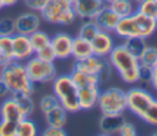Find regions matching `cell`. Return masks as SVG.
<instances>
[{"label":"cell","instance_id":"6da1fadb","mask_svg":"<svg viewBox=\"0 0 157 136\" xmlns=\"http://www.w3.org/2000/svg\"><path fill=\"white\" fill-rule=\"evenodd\" d=\"M157 29V21L155 17H148L139 11L121 17L114 28V33L124 39L128 38H144L147 39Z\"/></svg>","mask_w":157,"mask_h":136},{"label":"cell","instance_id":"7a4b0ae2","mask_svg":"<svg viewBox=\"0 0 157 136\" xmlns=\"http://www.w3.org/2000/svg\"><path fill=\"white\" fill-rule=\"evenodd\" d=\"M107 60L112 69L117 71L123 82L128 85H135L139 82L140 61L139 58L132 55L124 44L114 45L113 50L107 56Z\"/></svg>","mask_w":157,"mask_h":136},{"label":"cell","instance_id":"3957f363","mask_svg":"<svg viewBox=\"0 0 157 136\" xmlns=\"http://www.w3.org/2000/svg\"><path fill=\"white\" fill-rule=\"evenodd\" d=\"M0 78L6 82L11 93H25L32 96L34 92V83L29 80L25 62L22 61L11 59L2 64L0 66Z\"/></svg>","mask_w":157,"mask_h":136},{"label":"cell","instance_id":"277c9868","mask_svg":"<svg viewBox=\"0 0 157 136\" xmlns=\"http://www.w3.org/2000/svg\"><path fill=\"white\" fill-rule=\"evenodd\" d=\"M77 89L70 75H60L53 80V94L67 113H77L80 110Z\"/></svg>","mask_w":157,"mask_h":136},{"label":"cell","instance_id":"5b68a950","mask_svg":"<svg viewBox=\"0 0 157 136\" xmlns=\"http://www.w3.org/2000/svg\"><path fill=\"white\" fill-rule=\"evenodd\" d=\"M39 12L40 17L52 25L70 26L76 18L72 5L66 0H48Z\"/></svg>","mask_w":157,"mask_h":136},{"label":"cell","instance_id":"8992f818","mask_svg":"<svg viewBox=\"0 0 157 136\" xmlns=\"http://www.w3.org/2000/svg\"><path fill=\"white\" fill-rule=\"evenodd\" d=\"M97 107L102 114H123L126 110V91L119 87L101 91Z\"/></svg>","mask_w":157,"mask_h":136},{"label":"cell","instance_id":"52a82bcc","mask_svg":"<svg viewBox=\"0 0 157 136\" xmlns=\"http://www.w3.org/2000/svg\"><path fill=\"white\" fill-rule=\"evenodd\" d=\"M26 71L29 80L36 83H47L52 82L56 77V69L54 62L43 60L37 55H32L25 61Z\"/></svg>","mask_w":157,"mask_h":136},{"label":"cell","instance_id":"ba28073f","mask_svg":"<svg viewBox=\"0 0 157 136\" xmlns=\"http://www.w3.org/2000/svg\"><path fill=\"white\" fill-rule=\"evenodd\" d=\"M72 69L96 75L99 82H105L112 75V66L109 65L107 58H101L94 54L82 60H75Z\"/></svg>","mask_w":157,"mask_h":136},{"label":"cell","instance_id":"9c48e42d","mask_svg":"<svg viewBox=\"0 0 157 136\" xmlns=\"http://www.w3.org/2000/svg\"><path fill=\"white\" fill-rule=\"evenodd\" d=\"M156 97L142 87H132L126 91V110H130L137 118L147 110Z\"/></svg>","mask_w":157,"mask_h":136},{"label":"cell","instance_id":"30bf717a","mask_svg":"<svg viewBox=\"0 0 157 136\" xmlns=\"http://www.w3.org/2000/svg\"><path fill=\"white\" fill-rule=\"evenodd\" d=\"M12 38V59L16 61L25 62L32 55H34V50L32 48L29 37L27 34L15 33L11 36Z\"/></svg>","mask_w":157,"mask_h":136},{"label":"cell","instance_id":"8fae6325","mask_svg":"<svg viewBox=\"0 0 157 136\" xmlns=\"http://www.w3.org/2000/svg\"><path fill=\"white\" fill-rule=\"evenodd\" d=\"M92 20L97 23L99 29H103L107 32H114V28L118 25L120 17L110 9L108 4H103L99 7V10L96 12Z\"/></svg>","mask_w":157,"mask_h":136},{"label":"cell","instance_id":"7c38bea8","mask_svg":"<svg viewBox=\"0 0 157 136\" xmlns=\"http://www.w3.org/2000/svg\"><path fill=\"white\" fill-rule=\"evenodd\" d=\"M40 22H42V17L33 12H25L18 15L15 18V28H16V33H21V34H27L29 36L31 33H33L34 31L39 29L40 27Z\"/></svg>","mask_w":157,"mask_h":136},{"label":"cell","instance_id":"4fadbf2b","mask_svg":"<svg viewBox=\"0 0 157 136\" xmlns=\"http://www.w3.org/2000/svg\"><path fill=\"white\" fill-rule=\"evenodd\" d=\"M91 44L93 54L101 58H107L115 45L112 33L103 29H99L98 33L91 39Z\"/></svg>","mask_w":157,"mask_h":136},{"label":"cell","instance_id":"5bb4252c","mask_svg":"<svg viewBox=\"0 0 157 136\" xmlns=\"http://www.w3.org/2000/svg\"><path fill=\"white\" fill-rule=\"evenodd\" d=\"M50 45L55 53L56 59L64 60L71 58V49H72V37L65 32L56 33L54 37L50 38Z\"/></svg>","mask_w":157,"mask_h":136},{"label":"cell","instance_id":"9a60e30c","mask_svg":"<svg viewBox=\"0 0 157 136\" xmlns=\"http://www.w3.org/2000/svg\"><path fill=\"white\" fill-rule=\"evenodd\" d=\"M101 89L99 85H90L77 89L80 110H91L97 105Z\"/></svg>","mask_w":157,"mask_h":136},{"label":"cell","instance_id":"2e32d148","mask_svg":"<svg viewBox=\"0 0 157 136\" xmlns=\"http://www.w3.org/2000/svg\"><path fill=\"white\" fill-rule=\"evenodd\" d=\"M104 2L102 0H76L72 4V9L76 13V17H80L85 21L92 20L96 12Z\"/></svg>","mask_w":157,"mask_h":136},{"label":"cell","instance_id":"e0dca14e","mask_svg":"<svg viewBox=\"0 0 157 136\" xmlns=\"http://www.w3.org/2000/svg\"><path fill=\"white\" fill-rule=\"evenodd\" d=\"M23 118H26V116L23 115L18 103L16 102V99L13 97L10 96L2 100V103L0 105V119L18 123Z\"/></svg>","mask_w":157,"mask_h":136},{"label":"cell","instance_id":"ac0fdd59","mask_svg":"<svg viewBox=\"0 0 157 136\" xmlns=\"http://www.w3.org/2000/svg\"><path fill=\"white\" fill-rule=\"evenodd\" d=\"M123 123V114H102L98 125L103 135H114L119 132Z\"/></svg>","mask_w":157,"mask_h":136},{"label":"cell","instance_id":"d6986e66","mask_svg":"<svg viewBox=\"0 0 157 136\" xmlns=\"http://www.w3.org/2000/svg\"><path fill=\"white\" fill-rule=\"evenodd\" d=\"M93 54L91 40L85 39L80 36L72 38V49H71V58L74 60H82L88 58Z\"/></svg>","mask_w":157,"mask_h":136},{"label":"cell","instance_id":"ffe728a7","mask_svg":"<svg viewBox=\"0 0 157 136\" xmlns=\"http://www.w3.org/2000/svg\"><path fill=\"white\" fill-rule=\"evenodd\" d=\"M44 114V119L47 125L49 126H58V127H64L66 125V120H67V111L60 105L58 104L56 107L47 110Z\"/></svg>","mask_w":157,"mask_h":136},{"label":"cell","instance_id":"44dd1931","mask_svg":"<svg viewBox=\"0 0 157 136\" xmlns=\"http://www.w3.org/2000/svg\"><path fill=\"white\" fill-rule=\"evenodd\" d=\"M70 77L74 81V83L76 85L77 88L90 86V85H99L101 83L96 75L87 74V72H83V71H80V70H75V69H72V72L70 74Z\"/></svg>","mask_w":157,"mask_h":136},{"label":"cell","instance_id":"7402d4cb","mask_svg":"<svg viewBox=\"0 0 157 136\" xmlns=\"http://www.w3.org/2000/svg\"><path fill=\"white\" fill-rule=\"evenodd\" d=\"M108 5L120 18L126 17V16H129L136 11L135 2L132 0H114Z\"/></svg>","mask_w":157,"mask_h":136},{"label":"cell","instance_id":"603a6c76","mask_svg":"<svg viewBox=\"0 0 157 136\" xmlns=\"http://www.w3.org/2000/svg\"><path fill=\"white\" fill-rule=\"evenodd\" d=\"M11 97H13L16 99V102L18 103L22 113L25 116H31L33 110H34V102L32 100L29 94H25V93H11Z\"/></svg>","mask_w":157,"mask_h":136},{"label":"cell","instance_id":"cb8c5ba5","mask_svg":"<svg viewBox=\"0 0 157 136\" xmlns=\"http://www.w3.org/2000/svg\"><path fill=\"white\" fill-rule=\"evenodd\" d=\"M38 135L37 124L29 119V116L23 118L17 123V136H36Z\"/></svg>","mask_w":157,"mask_h":136},{"label":"cell","instance_id":"d4e9b609","mask_svg":"<svg viewBox=\"0 0 157 136\" xmlns=\"http://www.w3.org/2000/svg\"><path fill=\"white\" fill-rule=\"evenodd\" d=\"M28 37H29V40H31V44H32V48H33L34 53L50 44V37L44 31L37 29L33 33H31Z\"/></svg>","mask_w":157,"mask_h":136},{"label":"cell","instance_id":"484cf974","mask_svg":"<svg viewBox=\"0 0 157 136\" xmlns=\"http://www.w3.org/2000/svg\"><path fill=\"white\" fill-rule=\"evenodd\" d=\"M123 44L132 55L137 58H140V55L144 53V50L147 47L146 39L144 38H128V39H124Z\"/></svg>","mask_w":157,"mask_h":136},{"label":"cell","instance_id":"4316f807","mask_svg":"<svg viewBox=\"0 0 157 136\" xmlns=\"http://www.w3.org/2000/svg\"><path fill=\"white\" fill-rule=\"evenodd\" d=\"M98 31H99V27L97 26V23L93 20H87V21H85L81 25L77 36H80V37H82L85 39L91 40L98 33Z\"/></svg>","mask_w":157,"mask_h":136},{"label":"cell","instance_id":"83f0119b","mask_svg":"<svg viewBox=\"0 0 157 136\" xmlns=\"http://www.w3.org/2000/svg\"><path fill=\"white\" fill-rule=\"evenodd\" d=\"M156 60H157V48L156 47H150V45L146 47V49L144 50V53L139 58L140 65L150 67V69H152Z\"/></svg>","mask_w":157,"mask_h":136},{"label":"cell","instance_id":"f1b7e54d","mask_svg":"<svg viewBox=\"0 0 157 136\" xmlns=\"http://www.w3.org/2000/svg\"><path fill=\"white\" fill-rule=\"evenodd\" d=\"M140 119L144 120L146 124L157 127V98L153 99L151 105L147 108V110L142 114V116Z\"/></svg>","mask_w":157,"mask_h":136},{"label":"cell","instance_id":"f546056e","mask_svg":"<svg viewBox=\"0 0 157 136\" xmlns=\"http://www.w3.org/2000/svg\"><path fill=\"white\" fill-rule=\"evenodd\" d=\"M136 11L148 16V17H156L157 12V2L155 0H144L140 4H137Z\"/></svg>","mask_w":157,"mask_h":136},{"label":"cell","instance_id":"4dcf8cb0","mask_svg":"<svg viewBox=\"0 0 157 136\" xmlns=\"http://www.w3.org/2000/svg\"><path fill=\"white\" fill-rule=\"evenodd\" d=\"M0 136H17V123L0 119Z\"/></svg>","mask_w":157,"mask_h":136},{"label":"cell","instance_id":"1f68e13d","mask_svg":"<svg viewBox=\"0 0 157 136\" xmlns=\"http://www.w3.org/2000/svg\"><path fill=\"white\" fill-rule=\"evenodd\" d=\"M16 33L15 18L4 17L0 18V36H12Z\"/></svg>","mask_w":157,"mask_h":136},{"label":"cell","instance_id":"d6a6232c","mask_svg":"<svg viewBox=\"0 0 157 136\" xmlns=\"http://www.w3.org/2000/svg\"><path fill=\"white\" fill-rule=\"evenodd\" d=\"M58 104H59V100L54 94H45L39 100V110L42 113H45L47 110L56 107Z\"/></svg>","mask_w":157,"mask_h":136},{"label":"cell","instance_id":"836d02e7","mask_svg":"<svg viewBox=\"0 0 157 136\" xmlns=\"http://www.w3.org/2000/svg\"><path fill=\"white\" fill-rule=\"evenodd\" d=\"M0 50L6 60L12 59V38L11 36H0Z\"/></svg>","mask_w":157,"mask_h":136},{"label":"cell","instance_id":"e575fe53","mask_svg":"<svg viewBox=\"0 0 157 136\" xmlns=\"http://www.w3.org/2000/svg\"><path fill=\"white\" fill-rule=\"evenodd\" d=\"M34 55H37L38 58H40L43 60L52 61V62H54V60H56L55 53H54V50H53V48H52L50 44L47 45V47H44V48H42V49H39L38 51H36Z\"/></svg>","mask_w":157,"mask_h":136},{"label":"cell","instance_id":"d590c367","mask_svg":"<svg viewBox=\"0 0 157 136\" xmlns=\"http://www.w3.org/2000/svg\"><path fill=\"white\" fill-rule=\"evenodd\" d=\"M119 135L121 136H136L137 135V131H136V127L134 124L131 123H128V121H124L119 129Z\"/></svg>","mask_w":157,"mask_h":136},{"label":"cell","instance_id":"8d00e7d4","mask_svg":"<svg viewBox=\"0 0 157 136\" xmlns=\"http://www.w3.org/2000/svg\"><path fill=\"white\" fill-rule=\"evenodd\" d=\"M43 136H66V131L64 127H58V126H47L42 131Z\"/></svg>","mask_w":157,"mask_h":136},{"label":"cell","instance_id":"74e56055","mask_svg":"<svg viewBox=\"0 0 157 136\" xmlns=\"http://www.w3.org/2000/svg\"><path fill=\"white\" fill-rule=\"evenodd\" d=\"M23 2L29 10H32L34 12H39L45 6L48 0H23Z\"/></svg>","mask_w":157,"mask_h":136},{"label":"cell","instance_id":"f35d334b","mask_svg":"<svg viewBox=\"0 0 157 136\" xmlns=\"http://www.w3.org/2000/svg\"><path fill=\"white\" fill-rule=\"evenodd\" d=\"M150 81H151V69L140 65L139 82H141L142 85H150Z\"/></svg>","mask_w":157,"mask_h":136},{"label":"cell","instance_id":"ab89813d","mask_svg":"<svg viewBox=\"0 0 157 136\" xmlns=\"http://www.w3.org/2000/svg\"><path fill=\"white\" fill-rule=\"evenodd\" d=\"M11 96V89L4 80L0 78V99H5Z\"/></svg>","mask_w":157,"mask_h":136},{"label":"cell","instance_id":"60d3db41","mask_svg":"<svg viewBox=\"0 0 157 136\" xmlns=\"http://www.w3.org/2000/svg\"><path fill=\"white\" fill-rule=\"evenodd\" d=\"M150 86L152 87L153 91L157 92V60L153 64L152 69H151V81H150Z\"/></svg>","mask_w":157,"mask_h":136},{"label":"cell","instance_id":"b9f144b4","mask_svg":"<svg viewBox=\"0 0 157 136\" xmlns=\"http://www.w3.org/2000/svg\"><path fill=\"white\" fill-rule=\"evenodd\" d=\"M1 1H2V4H4L5 7L6 6H13L15 4L18 2V0H1Z\"/></svg>","mask_w":157,"mask_h":136},{"label":"cell","instance_id":"7bdbcfd3","mask_svg":"<svg viewBox=\"0 0 157 136\" xmlns=\"http://www.w3.org/2000/svg\"><path fill=\"white\" fill-rule=\"evenodd\" d=\"M6 61H7V60H6V58L4 56V54H2V51L0 50V66H1L2 64H5Z\"/></svg>","mask_w":157,"mask_h":136},{"label":"cell","instance_id":"ee69618b","mask_svg":"<svg viewBox=\"0 0 157 136\" xmlns=\"http://www.w3.org/2000/svg\"><path fill=\"white\" fill-rule=\"evenodd\" d=\"M102 1H103L104 4H110V2H112V1H114V0H102Z\"/></svg>","mask_w":157,"mask_h":136},{"label":"cell","instance_id":"f6af8a7d","mask_svg":"<svg viewBox=\"0 0 157 136\" xmlns=\"http://www.w3.org/2000/svg\"><path fill=\"white\" fill-rule=\"evenodd\" d=\"M4 7H5V6H4V4H2V1L0 0V11H1V10H2Z\"/></svg>","mask_w":157,"mask_h":136},{"label":"cell","instance_id":"bcb514c9","mask_svg":"<svg viewBox=\"0 0 157 136\" xmlns=\"http://www.w3.org/2000/svg\"><path fill=\"white\" fill-rule=\"evenodd\" d=\"M132 1H134V2L137 5V4H140V2H141V1H144V0H132Z\"/></svg>","mask_w":157,"mask_h":136},{"label":"cell","instance_id":"7dc6e473","mask_svg":"<svg viewBox=\"0 0 157 136\" xmlns=\"http://www.w3.org/2000/svg\"><path fill=\"white\" fill-rule=\"evenodd\" d=\"M66 1H67V2H70V4H71V5H72V4H74V2H75V1H76V0H66Z\"/></svg>","mask_w":157,"mask_h":136},{"label":"cell","instance_id":"c3c4849f","mask_svg":"<svg viewBox=\"0 0 157 136\" xmlns=\"http://www.w3.org/2000/svg\"><path fill=\"white\" fill-rule=\"evenodd\" d=\"M152 135H153V136H155V135H157V132H153V134H152Z\"/></svg>","mask_w":157,"mask_h":136},{"label":"cell","instance_id":"681fc988","mask_svg":"<svg viewBox=\"0 0 157 136\" xmlns=\"http://www.w3.org/2000/svg\"><path fill=\"white\" fill-rule=\"evenodd\" d=\"M155 18H156V21H157V12H156V17H155Z\"/></svg>","mask_w":157,"mask_h":136},{"label":"cell","instance_id":"f907efd6","mask_svg":"<svg viewBox=\"0 0 157 136\" xmlns=\"http://www.w3.org/2000/svg\"><path fill=\"white\" fill-rule=\"evenodd\" d=\"M155 1H156V2H157V0H155Z\"/></svg>","mask_w":157,"mask_h":136}]
</instances>
